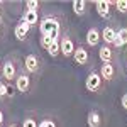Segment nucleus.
<instances>
[{"label": "nucleus", "instance_id": "f257e3e1", "mask_svg": "<svg viewBox=\"0 0 127 127\" xmlns=\"http://www.w3.org/2000/svg\"><path fill=\"white\" fill-rule=\"evenodd\" d=\"M41 34H51L54 39H59V31H61V26H59V20L53 15H48L44 19H41L39 24Z\"/></svg>", "mask_w": 127, "mask_h": 127}, {"label": "nucleus", "instance_id": "f03ea898", "mask_svg": "<svg viewBox=\"0 0 127 127\" xmlns=\"http://www.w3.org/2000/svg\"><path fill=\"white\" fill-rule=\"evenodd\" d=\"M0 75L2 80L5 83H14L17 78V64H15V59H12V56L3 59L2 63V68H0Z\"/></svg>", "mask_w": 127, "mask_h": 127}, {"label": "nucleus", "instance_id": "7ed1b4c3", "mask_svg": "<svg viewBox=\"0 0 127 127\" xmlns=\"http://www.w3.org/2000/svg\"><path fill=\"white\" fill-rule=\"evenodd\" d=\"M85 87L88 92H93V93H100L103 90V80L98 75V71H90L88 73L87 80H85Z\"/></svg>", "mask_w": 127, "mask_h": 127}, {"label": "nucleus", "instance_id": "20e7f679", "mask_svg": "<svg viewBox=\"0 0 127 127\" xmlns=\"http://www.w3.org/2000/svg\"><path fill=\"white\" fill-rule=\"evenodd\" d=\"M75 42L69 37L68 32H64L61 37H59V53L64 56V58H73V53H75Z\"/></svg>", "mask_w": 127, "mask_h": 127}, {"label": "nucleus", "instance_id": "39448f33", "mask_svg": "<svg viewBox=\"0 0 127 127\" xmlns=\"http://www.w3.org/2000/svg\"><path fill=\"white\" fill-rule=\"evenodd\" d=\"M15 90L20 92V93H27L31 90V78H29V73L24 69V71H20L17 73V78H15Z\"/></svg>", "mask_w": 127, "mask_h": 127}, {"label": "nucleus", "instance_id": "423d86ee", "mask_svg": "<svg viewBox=\"0 0 127 127\" xmlns=\"http://www.w3.org/2000/svg\"><path fill=\"white\" fill-rule=\"evenodd\" d=\"M24 69L27 71V73H37L41 69V59L37 54H27L26 58H24Z\"/></svg>", "mask_w": 127, "mask_h": 127}, {"label": "nucleus", "instance_id": "0eeeda50", "mask_svg": "<svg viewBox=\"0 0 127 127\" xmlns=\"http://www.w3.org/2000/svg\"><path fill=\"white\" fill-rule=\"evenodd\" d=\"M98 75L102 76V80H103V81H112V80L115 78L117 71H115V66H114L112 63H103V64H100Z\"/></svg>", "mask_w": 127, "mask_h": 127}, {"label": "nucleus", "instance_id": "6e6552de", "mask_svg": "<svg viewBox=\"0 0 127 127\" xmlns=\"http://www.w3.org/2000/svg\"><path fill=\"white\" fill-rule=\"evenodd\" d=\"M73 59H75V63L78 66H85L88 63V59H90V54H88L87 48L85 46H76L75 53H73Z\"/></svg>", "mask_w": 127, "mask_h": 127}, {"label": "nucleus", "instance_id": "1a4fd4ad", "mask_svg": "<svg viewBox=\"0 0 127 127\" xmlns=\"http://www.w3.org/2000/svg\"><path fill=\"white\" fill-rule=\"evenodd\" d=\"M95 9L98 15L102 19H110V9H112V2L110 0H97L95 2Z\"/></svg>", "mask_w": 127, "mask_h": 127}, {"label": "nucleus", "instance_id": "9d476101", "mask_svg": "<svg viewBox=\"0 0 127 127\" xmlns=\"http://www.w3.org/2000/svg\"><path fill=\"white\" fill-rule=\"evenodd\" d=\"M29 32H31V26H27L22 20H19V24L14 27V36H15L17 41H26L27 36H29Z\"/></svg>", "mask_w": 127, "mask_h": 127}, {"label": "nucleus", "instance_id": "9b49d317", "mask_svg": "<svg viewBox=\"0 0 127 127\" xmlns=\"http://www.w3.org/2000/svg\"><path fill=\"white\" fill-rule=\"evenodd\" d=\"M85 39H87V44L90 48H95L100 44V41H102V36H100V31L97 27H90L87 31V36H85Z\"/></svg>", "mask_w": 127, "mask_h": 127}, {"label": "nucleus", "instance_id": "f8f14e48", "mask_svg": "<svg viewBox=\"0 0 127 127\" xmlns=\"http://www.w3.org/2000/svg\"><path fill=\"white\" fill-rule=\"evenodd\" d=\"M115 34H117V31L114 29V27H103V31L100 32V36H102V41L105 42V46H110L112 48V44H114V41H115Z\"/></svg>", "mask_w": 127, "mask_h": 127}, {"label": "nucleus", "instance_id": "ddd939ff", "mask_svg": "<svg viewBox=\"0 0 127 127\" xmlns=\"http://www.w3.org/2000/svg\"><path fill=\"white\" fill-rule=\"evenodd\" d=\"M22 22H26L27 26L31 27H34V26H37L39 24V14L36 12V10H24V14H22Z\"/></svg>", "mask_w": 127, "mask_h": 127}, {"label": "nucleus", "instance_id": "4468645a", "mask_svg": "<svg viewBox=\"0 0 127 127\" xmlns=\"http://www.w3.org/2000/svg\"><path fill=\"white\" fill-rule=\"evenodd\" d=\"M98 58L102 63H112V59H114V49L110 48V46H102V48L98 49Z\"/></svg>", "mask_w": 127, "mask_h": 127}, {"label": "nucleus", "instance_id": "2eb2a0df", "mask_svg": "<svg viewBox=\"0 0 127 127\" xmlns=\"http://www.w3.org/2000/svg\"><path fill=\"white\" fill-rule=\"evenodd\" d=\"M126 44H127V27H120L117 31V34H115V41H114L112 46L120 49L122 46H126Z\"/></svg>", "mask_w": 127, "mask_h": 127}, {"label": "nucleus", "instance_id": "dca6fc26", "mask_svg": "<svg viewBox=\"0 0 127 127\" xmlns=\"http://www.w3.org/2000/svg\"><path fill=\"white\" fill-rule=\"evenodd\" d=\"M87 124L88 127H100L102 126V117L97 110H90L87 115Z\"/></svg>", "mask_w": 127, "mask_h": 127}, {"label": "nucleus", "instance_id": "f3484780", "mask_svg": "<svg viewBox=\"0 0 127 127\" xmlns=\"http://www.w3.org/2000/svg\"><path fill=\"white\" fill-rule=\"evenodd\" d=\"M71 9L75 12V15L81 17V15L87 14V2H85V0H75V2L71 3Z\"/></svg>", "mask_w": 127, "mask_h": 127}, {"label": "nucleus", "instance_id": "a211bd4d", "mask_svg": "<svg viewBox=\"0 0 127 127\" xmlns=\"http://www.w3.org/2000/svg\"><path fill=\"white\" fill-rule=\"evenodd\" d=\"M46 51H48V54L51 56V58H58L59 54H61V53H59V39L53 41V44H51Z\"/></svg>", "mask_w": 127, "mask_h": 127}, {"label": "nucleus", "instance_id": "6ab92c4d", "mask_svg": "<svg viewBox=\"0 0 127 127\" xmlns=\"http://www.w3.org/2000/svg\"><path fill=\"white\" fill-rule=\"evenodd\" d=\"M41 46H42V48L44 49H48L49 46H51V44H53V41H54V37H53V36H51V34H41Z\"/></svg>", "mask_w": 127, "mask_h": 127}, {"label": "nucleus", "instance_id": "aec40b11", "mask_svg": "<svg viewBox=\"0 0 127 127\" xmlns=\"http://www.w3.org/2000/svg\"><path fill=\"white\" fill-rule=\"evenodd\" d=\"M112 5L117 9V12L127 14V0H115V2H112Z\"/></svg>", "mask_w": 127, "mask_h": 127}, {"label": "nucleus", "instance_id": "412c9836", "mask_svg": "<svg viewBox=\"0 0 127 127\" xmlns=\"http://www.w3.org/2000/svg\"><path fill=\"white\" fill-rule=\"evenodd\" d=\"M5 98H9V85L3 80H0V100H5Z\"/></svg>", "mask_w": 127, "mask_h": 127}, {"label": "nucleus", "instance_id": "4be33fe9", "mask_svg": "<svg viewBox=\"0 0 127 127\" xmlns=\"http://www.w3.org/2000/svg\"><path fill=\"white\" fill-rule=\"evenodd\" d=\"M37 126H39V124L36 122L34 117H26L24 122H22V127H37Z\"/></svg>", "mask_w": 127, "mask_h": 127}, {"label": "nucleus", "instance_id": "5701e85b", "mask_svg": "<svg viewBox=\"0 0 127 127\" xmlns=\"http://www.w3.org/2000/svg\"><path fill=\"white\" fill-rule=\"evenodd\" d=\"M37 9H39V2L37 0H27L26 2V10H36L37 12Z\"/></svg>", "mask_w": 127, "mask_h": 127}, {"label": "nucleus", "instance_id": "b1692460", "mask_svg": "<svg viewBox=\"0 0 127 127\" xmlns=\"http://www.w3.org/2000/svg\"><path fill=\"white\" fill-rule=\"evenodd\" d=\"M37 127H56V122H54V120H51V119H44Z\"/></svg>", "mask_w": 127, "mask_h": 127}, {"label": "nucleus", "instance_id": "393cba45", "mask_svg": "<svg viewBox=\"0 0 127 127\" xmlns=\"http://www.w3.org/2000/svg\"><path fill=\"white\" fill-rule=\"evenodd\" d=\"M120 105H122L124 110H127V93H124V95L120 97Z\"/></svg>", "mask_w": 127, "mask_h": 127}, {"label": "nucleus", "instance_id": "a878e982", "mask_svg": "<svg viewBox=\"0 0 127 127\" xmlns=\"http://www.w3.org/2000/svg\"><path fill=\"white\" fill-rule=\"evenodd\" d=\"M3 122H5V117H3V112L0 110V127H3Z\"/></svg>", "mask_w": 127, "mask_h": 127}, {"label": "nucleus", "instance_id": "bb28decb", "mask_svg": "<svg viewBox=\"0 0 127 127\" xmlns=\"http://www.w3.org/2000/svg\"><path fill=\"white\" fill-rule=\"evenodd\" d=\"M7 127H19V126H17L15 122H12V124H9V126H7Z\"/></svg>", "mask_w": 127, "mask_h": 127}, {"label": "nucleus", "instance_id": "cd10ccee", "mask_svg": "<svg viewBox=\"0 0 127 127\" xmlns=\"http://www.w3.org/2000/svg\"><path fill=\"white\" fill-rule=\"evenodd\" d=\"M0 5H2V3H0Z\"/></svg>", "mask_w": 127, "mask_h": 127}]
</instances>
